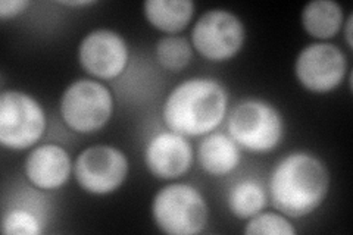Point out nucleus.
I'll list each match as a JSON object with an SVG mask.
<instances>
[{
	"instance_id": "1",
	"label": "nucleus",
	"mask_w": 353,
	"mask_h": 235,
	"mask_svg": "<svg viewBox=\"0 0 353 235\" xmlns=\"http://www.w3.org/2000/svg\"><path fill=\"white\" fill-rule=\"evenodd\" d=\"M330 190V172L316 156L306 152L287 154L270 176L272 206L284 216L302 218L323 205Z\"/></svg>"
},
{
	"instance_id": "2",
	"label": "nucleus",
	"mask_w": 353,
	"mask_h": 235,
	"mask_svg": "<svg viewBox=\"0 0 353 235\" xmlns=\"http://www.w3.org/2000/svg\"><path fill=\"white\" fill-rule=\"evenodd\" d=\"M228 94L224 85L214 78H189L168 94L162 116L174 132L197 137L212 132L224 121Z\"/></svg>"
},
{
	"instance_id": "3",
	"label": "nucleus",
	"mask_w": 353,
	"mask_h": 235,
	"mask_svg": "<svg viewBox=\"0 0 353 235\" xmlns=\"http://www.w3.org/2000/svg\"><path fill=\"white\" fill-rule=\"evenodd\" d=\"M152 216L165 234L194 235L206 227L209 210L194 187L175 183L162 187L153 197Z\"/></svg>"
},
{
	"instance_id": "4",
	"label": "nucleus",
	"mask_w": 353,
	"mask_h": 235,
	"mask_svg": "<svg viewBox=\"0 0 353 235\" xmlns=\"http://www.w3.org/2000/svg\"><path fill=\"white\" fill-rule=\"evenodd\" d=\"M227 130L241 147L265 153L280 144L284 124L281 114L271 103L261 99H245L230 112Z\"/></svg>"
},
{
	"instance_id": "5",
	"label": "nucleus",
	"mask_w": 353,
	"mask_h": 235,
	"mask_svg": "<svg viewBox=\"0 0 353 235\" xmlns=\"http://www.w3.org/2000/svg\"><path fill=\"white\" fill-rule=\"evenodd\" d=\"M59 109L66 127L92 134L102 130L112 116L114 97L105 84L83 78L65 88Z\"/></svg>"
},
{
	"instance_id": "6",
	"label": "nucleus",
	"mask_w": 353,
	"mask_h": 235,
	"mask_svg": "<svg viewBox=\"0 0 353 235\" xmlns=\"http://www.w3.org/2000/svg\"><path fill=\"white\" fill-rule=\"evenodd\" d=\"M46 130V114L37 100L18 90L0 94V143L24 150L34 145Z\"/></svg>"
},
{
	"instance_id": "7",
	"label": "nucleus",
	"mask_w": 353,
	"mask_h": 235,
	"mask_svg": "<svg viewBox=\"0 0 353 235\" xmlns=\"http://www.w3.org/2000/svg\"><path fill=\"white\" fill-rule=\"evenodd\" d=\"M246 30L241 19L227 9L206 10L192 30V46L205 59L228 61L245 44Z\"/></svg>"
},
{
	"instance_id": "8",
	"label": "nucleus",
	"mask_w": 353,
	"mask_h": 235,
	"mask_svg": "<svg viewBox=\"0 0 353 235\" xmlns=\"http://www.w3.org/2000/svg\"><path fill=\"white\" fill-rule=\"evenodd\" d=\"M128 159L114 145L97 144L77 156L74 176L84 192L103 196L118 190L128 175Z\"/></svg>"
},
{
	"instance_id": "9",
	"label": "nucleus",
	"mask_w": 353,
	"mask_h": 235,
	"mask_svg": "<svg viewBox=\"0 0 353 235\" xmlns=\"http://www.w3.org/2000/svg\"><path fill=\"white\" fill-rule=\"evenodd\" d=\"M347 71L346 54L331 43H311L301 50L294 74L309 92L327 93L340 85Z\"/></svg>"
},
{
	"instance_id": "10",
	"label": "nucleus",
	"mask_w": 353,
	"mask_h": 235,
	"mask_svg": "<svg viewBox=\"0 0 353 235\" xmlns=\"http://www.w3.org/2000/svg\"><path fill=\"white\" fill-rule=\"evenodd\" d=\"M128 58L130 52L124 37L108 28L88 32L79 48V59L83 68L101 80H112L123 74Z\"/></svg>"
},
{
	"instance_id": "11",
	"label": "nucleus",
	"mask_w": 353,
	"mask_h": 235,
	"mask_svg": "<svg viewBox=\"0 0 353 235\" xmlns=\"http://www.w3.org/2000/svg\"><path fill=\"white\" fill-rule=\"evenodd\" d=\"M145 162L152 175L161 180H174L190 170L193 147L185 136L174 131H163L149 141Z\"/></svg>"
},
{
	"instance_id": "12",
	"label": "nucleus",
	"mask_w": 353,
	"mask_h": 235,
	"mask_svg": "<svg viewBox=\"0 0 353 235\" xmlns=\"http://www.w3.org/2000/svg\"><path fill=\"white\" fill-rule=\"evenodd\" d=\"M72 162L58 144H41L27 156L26 176L40 190H57L70 180Z\"/></svg>"
},
{
	"instance_id": "13",
	"label": "nucleus",
	"mask_w": 353,
	"mask_h": 235,
	"mask_svg": "<svg viewBox=\"0 0 353 235\" xmlns=\"http://www.w3.org/2000/svg\"><path fill=\"white\" fill-rule=\"evenodd\" d=\"M197 159L206 174L223 176L239 166L240 145L224 132H209L199 144Z\"/></svg>"
},
{
	"instance_id": "14",
	"label": "nucleus",
	"mask_w": 353,
	"mask_h": 235,
	"mask_svg": "<svg viewBox=\"0 0 353 235\" xmlns=\"http://www.w3.org/2000/svg\"><path fill=\"white\" fill-rule=\"evenodd\" d=\"M143 9L152 27L175 34L189 25L194 14V3L192 0H148Z\"/></svg>"
},
{
	"instance_id": "15",
	"label": "nucleus",
	"mask_w": 353,
	"mask_h": 235,
	"mask_svg": "<svg viewBox=\"0 0 353 235\" xmlns=\"http://www.w3.org/2000/svg\"><path fill=\"white\" fill-rule=\"evenodd\" d=\"M343 22V8L334 0H312L302 10L303 30L319 40L334 37Z\"/></svg>"
},
{
	"instance_id": "16",
	"label": "nucleus",
	"mask_w": 353,
	"mask_h": 235,
	"mask_svg": "<svg viewBox=\"0 0 353 235\" xmlns=\"http://www.w3.org/2000/svg\"><path fill=\"white\" fill-rule=\"evenodd\" d=\"M227 205L231 214L239 219H250L267 205V194L255 181H240L230 190Z\"/></svg>"
},
{
	"instance_id": "17",
	"label": "nucleus",
	"mask_w": 353,
	"mask_h": 235,
	"mask_svg": "<svg viewBox=\"0 0 353 235\" xmlns=\"http://www.w3.org/2000/svg\"><path fill=\"white\" fill-rule=\"evenodd\" d=\"M154 53H157V59L162 68L176 72L190 63L193 49L189 40L184 37L167 36L157 43Z\"/></svg>"
},
{
	"instance_id": "18",
	"label": "nucleus",
	"mask_w": 353,
	"mask_h": 235,
	"mask_svg": "<svg viewBox=\"0 0 353 235\" xmlns=\"http://www.w3.org/2000/svg\"><path fill=\"white\" fill-rule=\"evenodd\" d=\"M245 234H275V235H294L296 229L284 215L279 214H259L252 216L245 227Z\"/></svg>"
},
{
	"instance_id": "19",
	"label": "nucleus",
	"mask_w": 353,
	"mask_h": 235,
	"mask_svg": "<svg viewBox=\"0 0 353 235\" xmlns=\"http://www.w3.org/2000/svg\"><path fill=\"white\" fill-rule=\"evenodd\" d=\"M2 232L5 235H40L39 219L27 210H10L3 216Z\"/></svg>"
},
{
	"instance_id": "20",
	"label": "nucleus",
	"mask_w": 353,
	"mask_h": 235,
	"mask_svg": "<svg viewBox=\"0 0 353 235\" xmlns=\"http://www.w3.org/2000/svg\"><path fill=\"white\" fill-rule=\"evenodd\" d=\"M30 5V0H2V2H0V18H15L17 15L24 12Z\"/></svg>"
},
{
	"instance_id": "21",
	"label": "nucleus",
	"mask_w": 353,
	"mask_h": 235,
	"mask_svg": "<svg viewBox=\"0 0 353 235\" xmlns=\"http://www.w3.org/2000/svg\"><path fill=\"white\" fill-rule=\"evenodd\" d=\"M345 25V37H346V43L347 46L352 49V14L347 17L346 22H343Z\"/></svg>"
},
{
	"instance_id": "22",
	"label": "nucleus",
	"mask_w": 353,
	"mask_h": 235,
	"mask_svg": "<svg viewBox=\"0 0 353 235\" xmlns=\"http://www.w3.org/2000/svg\"><path fill=\"white\" fill-rule=\"evenodd\" d=\"M59 3L65 5V6H70V8H75V6H90L94 2H93V0H77V2L71 0V2H59Z\"/></svg>"
}]
</instances>
